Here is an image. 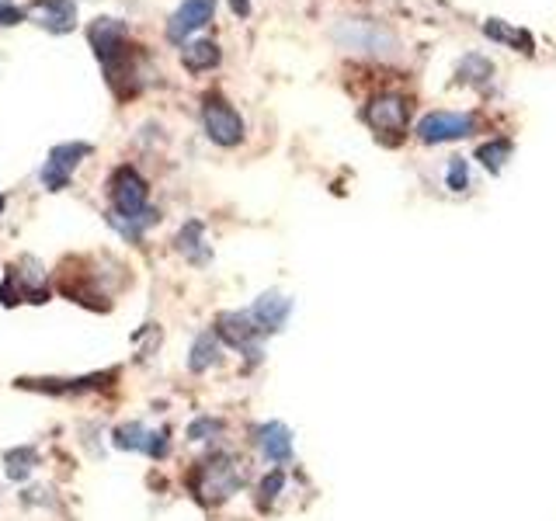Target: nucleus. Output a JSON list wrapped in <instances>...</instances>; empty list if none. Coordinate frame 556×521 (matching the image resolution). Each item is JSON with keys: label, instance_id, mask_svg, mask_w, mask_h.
I'll use <instances>...</instances> for the list:
<instances>
[{"label": "nucleus", "instance_id": "7ed1b4c3", "mask_svg": "<svg viewBox=\"0 0 556 521\" xmlns=\"http://www.w3.org/2000/svg\"><path fill=\"white\" fill-rule=\"evenodd\" d=\"M240 483H244V476H240V466L233 462L230 456H209L199 462V469H195L192 476V490L199 501L206 504H216V501H226V497H233L240 490Z\"/></svg>", "mask_w": 556, "mask_h": 521}, {"label": "nucleus", "instance_id": "4468645a", "mask_svg": "<svg viewBox=\"0 0 556 521\" xmlns=\"http://www.w3.org/2000/svg\"><path fill=\"white\" fill-rule=\"evenodd\" d=\"M219 355H223V341L216 337V330H206V334L195 337L192 351H188V369L199 376V372H209L212 365L219 362Z\"/></svg>", "mask_w": 556, "mask_h": 521}, {"label": "nucleus", "instance_id": "4be33fe9", "mask_svg": "<svg viewBox=\"0 0 556 521\" xmlns=\"http://www.w3.org/2000/svg\"><path fill=\"white\" fill-rule=\"evenodd\" d=\"M32 462H35V452H28V449L7 452V476H11V480H25V476L32 473Z\"/></svg>", "mask_w": 556, "mask_h": 521}, {"label": "nucleus", "instance_id": "1a4fd4ad", "mask_svg": "<svg viewBox=\"0 0 556 521\" xmlns=\"http://www.w3.org/2000/svg\"><path fill=\"white\" fill-rule=\"evenodd\" d=\"M112 445L126 452H146L150 459H164L167 449H171V438H167V431H150L133 421V424H119L112 431Z\"/></svg>", "mask_w": 556, "mask_h": 521}, {"label": "nucleus", "instance_id": "39448f33", "mask_svg": "<svg viewBox=\"0 0 556 521\" xmlns=\"http://www.w3.org/2000/svg\"><path fill=\"white\" fill-rule=\"evenodd\" d=\"M91 157V143H60L49 150V160L46 167H42V185L49 188V192H60V188L70 185L73 171L80 167V160Z\"/></svg>", "mask_w": 556, "mask_h": 521}, {"label": "nucleus", "instance_id": "0eeeda50", "mask_svg": "<svg viewBox=\"0 0 556 521\" xmlns=\"http://www.w3.org/2000/svg\"><path fill=\"white\" fill-rule=\"evenodd\" d=\"M473 115L466 112H428L417 122V139L421 143H449V139H463L473 132Z\"/></svg>", "mask_w": 556, "mask_h": 521}, {"label": "nucleus", "instance_id": "393cba45", "mask_svg": "<svg viewBox=\"0 0 556 521\" xmlns=\"http://www.w3.org/2000/svg\"><path fill=\"white\" fill-rule=\"evenodd\" d=\"M230 7L237 18H247V14H251V0H230Z\"/></svg>", "mask_w": 556, "mask_h": 521}, {"label": "nucleus", "instance_id": "f257e3e1", "mask_svg": "<svg viewBox=\"0 0 556 521\" xmlns=\"http://www.w3.org/2000/svg\"><path fill=\"white\" fill-rule=\"evenodd\" d=\"M146 195H150V188H146V181L139 178L136 167H119V171L112 174V202H115V226H119L126 237H139L143 233V226H150L153 219V209H146Z\"/></svg>", "mask_w": 556, "mask_h": 521}, {"label": "nucleus", "instance_id": "ddd939ff", "mask_svg": "<svg viewBox=\"0 0 556 521\" xmlns=\"http://www.w3.org/2000/svg\"><path fill=\"white\" fill-rule=\"evenodd\" d=\"M35 11H39L42 25L56 35H67L77 28V7H73V0H39Z\"/></svg>", "mask_w": 556, "mask_h": 521}, {"label": "nucleus", "instance_id": "aec40b11", "mask_svg": "<svg viewBox=\"0 0 556 521\" xmlns=\"http://www.w3.org/2000/svg\"><path fill=\"white\" fill-rule=\"evenodd\" d=\"M445 188L456 195H466L470 192V164H466V157H452L449 167H445Z\"/></svg>", "mask_w": 556, "mask_h": 521}, {"label": "nucleus", "instance_id": "6ab92c4d", "mask_svg": "<svg viewBox=\"0 0 556 521\" xmlns=\"http://www.w3.org/2000/svg\"><path fill=\"white\" fill-rule=\"evenodd\" d=\"M285 490V469L278 466L272 469V473H265L261 476V483H258V508H272V504L278 501V494Z\"/></svg>", "mask_w": 556, "mask_h": 521}, {"label": "nucleus", "instance_id": "6e6552de", "mask_svg": "<svg viewBox=\"0 0 556 521\" xmlns=\"http://www.w3.org/2000/svg\"><path fill=\"white\" fill-rule=\"evenodd\" d=\"M362 119L369 122V129H376L379 136L400 139V132L407 129V101L400 98V94H379L376 101H369Z\"/></svg>", "mask_w": 556, "mask_h": 521}, {"label": "nucleus", "instance_id": "f8f14e48", "mask_svg": "<svg viewBox=\"0 0 556 521\" xmlns=\"http://www.w3.org/2000/svg\"><path fill=\"white\" fill-rule=\"evenodd\" d=\"M254 445L261 449V456L275 466H285L292 462V431L285 428L282 421H265L254 428Z\"/></svg>", "mask_w": 556, "mask_h": 521}, {"label": "nucleus", "instance_id": "a878e982", "mask_svg": "<svg viewBox=\"0 0 556 521\" xmlns=\"http://www.w3.org/2000/svg\"><path fill=\"white\" fill-rule=\"evenodd\" d=\"M0 212H4V192H0Z\"/></svg>", "mask_w": 556, "mask_h": 521}, {"label": "nucleus", "instance_id": "412c9836", "mask_svg": "<svg viewBox=\"0 0 556 521\" xmlns=\"http://www.w3.org/2000/svg\"><path fill=\"white\" fill-rule=\"evenodd\" d=\"M487 35L497 42H515L522 53H532V35L522 32V28H504L501 21H487Z\"/></svg>", "mask_w": 556, "mask_h": 521}, {"label": "nucleus", "instance_id": "20e7f679", "mask_svg": "<svg viewBox=\"0 0 556 521\" xmlns=\"http://www.w3.org/2000/svg\"><path fill=\"white\" fill-rule=\"evenodd\" d=\"M202 126H206L209 139L216 146H237L244 139V119L219 94H206L202 98Z\"/></svg>", "mask_w": 556, "mask_h": 521}, {"label": "nucleus", "instance_id": "9d476101", "mask_svg": "<svg viewBox=\"0 0 556 521\" xmlns=\"http://www.w3.org/2000/svg\"><path fill=\"white\" fill-rule=\"evenodd\" d=\"M247 313H251L254 327L261 330V337H272V334H278V330L285 327V320H289L292 299L282 296V292H265V296L254 299Z\"/></svg>", "mask_w": 556, "mask_h": 521}, {"label": "nucleus", "instance_id": "2eb2a0df", "mask_svg": "<svg viewBox=\"0 0 556 521\" xmlns=\"http://www.w3.org/2000/svg\"><path fill=\"white\" fill-rule=\"evenodd\" d=\"M219 60H223V53H219L216 42H188V46L181 49V63L192 73L212 70V66H219Z\"/></svg>", "mask_w": 556, "mask_h": 521}, {"label": "nucleus", "instance_id": "9b49d317", "mask_svg": "<svg viewBox=\"0 0 556 521\" xmlns=\"http://www.w3.org/2000/svg\"><path fill=\"white\" fill-rule=\"evenodd\" d=\"M212 11H216V0H185V4L171 14V21H167V39L185 42L192 32H199L202 25H209Z\"/></svg>", "mask_w": 556, "mask_h": 521}, {"label": "nucleus", "instance_id": "b1692460", "mask_svg": "<svg viewBox=\"0 0 556 521\" xmlns=\"http://www.w3.org/2000/svg\"><path fill=\"white\" fill-rule=\"evenodd\" d=\"M21 21H25V7H18V4H7V0H0V28L21 25Z\"/></svg>", "mask_w": 556, "mask_h": 521}, {"label": "nucleus", "instance_id": "f3484780", "mask_svg": "<svg viewBox=\"0 0 556 521\" xmlns=\"http://www.w3.org/2000/svg\"><path fill=\"white\" fill-rule=\"evenodd\" d=\"M508 157H511V139H490V143L477 146V160L490 174H501L504 164H508Z\"/></svg>", "mask_w": 556, "mask_h": 521}, {"label": "nucleus", "instance_id": "423d86ee", "mask_svg": "<svg viewBox=\"0 0 556 521\" xmlns=\"http://www.w3.org/2000/svg\"><path fill=\"white\" fill-rule=\"evenodd\" d=\"M216 337L223 344H230L233 351L247 358H261V330L254 327L251 313L240 310V313H223L216 320Z\"/></svg>", "mask_w": 556, "mask_h": 521}, {"label": "nucleus", "instance_id": "a211bd4d", "mask_svg": "<svg viewBox=\"0 0 556 521\" xmlns=\"http://www.w3.org/2000/svg\"><path fill=\"white\" fill-rule=\"evenodd\" d=\"M490 77H494V66L484 56H466L463 63H459V80H470V84L477 87H487Z\"/></svg>", "mask_w": 556, "mask_h": 521}, {"label": "nucleus", "instance_id": "dca6fc26", "mask_svg": "<svg viewBox=\"0 0 556 521\" xmlns=\"http://www.w3.org/2000/svg\"><path fill=\"white\" fill-rule=\"evenodd\" d=\"M174 244H178V251L185 254L188 261L192 264H206L209 261V247H206V240H202V223H185V230L178 233V240H174Z\"/></svg>", "mask_w": 556, "mask_h": 521}, {"label": "nucleus", "instance_id": "5701e85b", "mask_svg": "<svg viewBox=\"0 0 556 521\" xmlns=\"http://www.w3.org/2000/svg\"><path fill=\"white\" fill-rule=\"evenodd\" d=\"M223 435V421H216V417H199V421H192V428H188V438L192 442H212V438Z\"/></svg>", "mask_w": 556, "mask_h": 521}, {"label": "nucleus", "instance_id": "f03ea898", "mask_svg": "<svg viewBox=\"0 0 556 521\" xmlns=\"http://www.w3.org/2000/svg\"><path fill=\"white\" fill-rule=\"evenodd\" d=\"M87 39L94 46V56L105 63L108 70V84L119 91V80L133 77V46L126 39V25L119 18H98L91 28H87Z\"/></svg>", "mask_w": 556, "mask_h": 521}]
</instances>
